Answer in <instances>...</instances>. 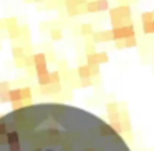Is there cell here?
<instances>
[{"mask_svg": "<svg viewBox=\"0 0 154 151\" xmlns=\"http://www.w3.org/2000/svg\"><path fill=\"white\" fill-rule=\"evenodd\" d=\"M0 151H131L121 134L86 110L37 103L0 116Z\"/></svg>", "mask_w": 154, "mask_h": 151, "instance_id": "1", "label": "cell"}]
</instances>
